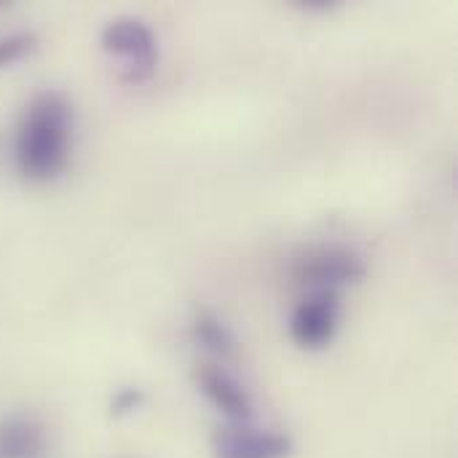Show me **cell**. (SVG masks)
Wrapping results in <instances>:
<instances>
[{
	"instance_id": "1",
	"label": "cell",
	"mask_w": 458,
	"mask_h": 458,
	"mask_svg": "<svg viewBox=\"0 0 458 458\" xmlns=\"http://www.w3.org/2000/svg\"><path fill=\"white\" fill-rule=\"evenodd\" d=\"M75 110L67 94L40 91L35 94L16 129V166L21 177L32 182H48L59 177L70 164Z\"/></svg>"
},
{
	"instance_id": "2",
	"label": "cell",
	"mask_w": 458,
	"mask_h": 458,
	"mask_svg": "<svg viewBox=\"0 0 458 458\" xmlns=\"http://www.w3.org/2000/svg\"><path fill=\"white\" fill-rule=\"evenodd\" d=\"M102 48L126 62L121 72L123 83L148 81L158 64L156 35L142 19H134V16H118L107 21L102 30Z\"/></svg>"
},
{
	"instance_id": "3",
	"label": "cell",
	"mask_w": 458,
	"mask_h": 458,
	"mask_svg": "<svg viewBox=\"0 0 458 458\" xmlns=\"http://www.w3.org/2000/svg\"><path fill=\"white\" fill-rule=\"evenodd\" d=\"M368 274L365 260L346 247H311L301 252L293 266L290 276L298 284L314 287V290H335L341 284H357Z\"/></svg>"
},
{
	"instance_id": "4",
	"label": "cell",
	"mask_w": 458,
	"mask_h": 458,
	"mask_svg": "<svg viewBox=\"0 0 458 458\" xmlns=\"http://www.w3.org/2000/svg\"><path fill=\"white\" fill-rule=\"evenodd\" d=\"M341 317V295L338 290H314L306 301L298 303V309L290 317V338L301 349H325L335 330Z\"/></svg>"
},
{
	"instance_id": "5",
	"label": "cell",
	"mask_w": 458,
	"mask_h": 458,
	"mask_svg": "<svg viewBox=\"0 0 458 458\" xmlns=\"http://www.w3.org/2000/svg\"><path fill=\"white\" fill-rule=\"evenodd\" d=\"M212 454L215 458H287L293 454V440L282 432L228 424L215 432Z\"/></svg>"
},
{
	"instance_id": "6",
	"label": "cell",
	"mask_w": 458,
	"mask_h": 458,
	"mask_svg": "<svg viewBox=\"0 0 458 458\" xmlns=\"http://www.w3.org/2000/svg\"><path fill=\"white\" fill-rule=\"evenodd\" d=\"M196 384L201 389V394L223 413L231 419V424H247L255 413L250 394L242 389V384L228 376L220 365L212 362H201L196 368Z\"/></svg>"
},
{
	"instance_id": "7",
	"label": "cell",
	"mask_w": 458,
	"mask_h": 458,
	"mask_svg": "<svg viewBox=\"0 0 458 458\" xmlns=\"http://www.w3.org/2000/svg\"><path fill=\"white\" fill-rule=\"evenodd\" d=\"M48 437L43 424L27 416L0 419V458H43Z\"/></svg>"
},
{
	"instance_id": "8",
	"label": "cell",
	"mask_w": 458,
	"mask_h": 458,
	"mask_svg": "<svg viewBox=\"0 0 458 458\" xmlns=\"http://www.w3.org/2000/svg\"><path fill=\"white\" fill-rule=\"evenodd\" d=\"M193 338L215 357H233L239 352L236 335L209 311H201L193 322Z\"/></svg>"
},
{
	"instance_id": "9",
	"label": "cell",
	"mask_w": 458,
	"mask_h": 458,
	"mask_svg": "<svg viewBox=\"0 0 458 458\" xmlns=\"http://www.w3.org/2000/svg\"><path fill=\"white\" fill-rule=\"evenodd\" d=\"M35 46H38V35L30 30L0 35V67H8V64L24 59L27 54L35 51Z\"/></svg>"
},
{
	"instance_id": "10",
	"label": "cell",
	"mask_w": 458,
	"mask_h": 458,
	"mask_svg": "<svg viewBox=\"0 0 458 458\" xmlns=\"http://www.w3.org/2000/svg\"><path fill=\"white\" fill-rule=\"evenodd\" d=\"M142 400H145V394H142L140 389H121V392L113 397L110 413H113L115 419H121V416H129V413H134V411L142 405Z\"/></svg>"
}]
</instances>
